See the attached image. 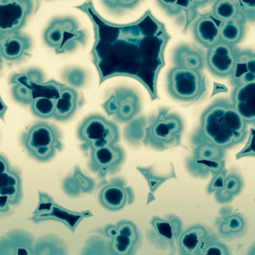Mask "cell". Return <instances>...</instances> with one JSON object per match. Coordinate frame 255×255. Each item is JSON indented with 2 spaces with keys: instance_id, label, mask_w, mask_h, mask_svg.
I'll return each mask as SVG.
<instances>
[{
  "instance_id": "cell-8",
  "label": "cell",
  "mask_w": 255,
  "mask_h": 255,
  "mask_svg": "<svg viewBox=\"0 0 255 255\" xmlns=\"http://www.w3.org/2000/svg\"><path fill=\"white\" fill-rule=\"evenodd\" d=\"M0 212L7 213L10 207L18 205L23 198L22 180L19 171L11 168L6 158L0 156Z\"/></svg>"
},
{
  "instance_id": "cell-15",
  "label": "cell",
  "mask_w": 255,
  "mask_h": 255,
  "mask_svg": "<svg viewBox=\"0 0 255 255\" xmlns=\"http://www.w3.org/2000/svg\"><path fill=\"white\" fill-rule=\"evenodd\" d=\"M31 48V40L20 32L0 33V57L5 62L22 59Z\"/></svg>"
},
{
  "instance_id": "cell-3",
  "label": "cell",
  "mask_w": 255,
  "mask_h": 255,
  "mask_svg": "<svg viewBox=\"0 0 255 255\" xmlns=\"http://www.w3.org/2000/svg\"><path fill=\"white\" fill-rule=\"evenodd\" d=\"M60 138V132L54 125L41 122L29 127L22 136V144L29 156L46 162L62 150Z\"/></svg>"
},
{
  "instance_id": "cell-18",
  "label": "cell",
  "mask_w": 255,
  "mask_h": 255,
  "mask_svg": "<svg viewBox=\"0 0 255 255\" xmlns=\"http://www.w3.org/2000/svg\"><path fill=\"white\" fill-rule=\"evenodd\" d=\"M10 84H22L29 87L33 92L34 98H47L56 100L59 98L62 89L65 87V85L58 83L55 80L49 82H32L29 80L24 74H17L13 75L10 80Z\"/></svg>"
},
{
  "instance_id": "cell-37",
  "label": "cell",
  "mask_w": 255,
  "mask_h": 255,
  "mask_svg": "<svg viewBox=\"0 0 255 255\" xmlns=\"http://www.w3.org/2000/svg\"><path fill=\"white\" fill-rule=\"evenodd\" d=\"M252 156L255 157V128H251L249 140L241 151L237 154V159Z\"/></svg>"
},
{
  "instance_id": "cell-46",
  "label": "cell",
  "mask_w": 255,
  "mask_h": 255,
  "mask_svg": "<svg viewBox=\"0 0 255 255\" xmlns=\"http://www.w3.org/2000/svg\"><path fill=\"white\" fill-rule=\"evenodd\" d=\"M94 255L93 254H90V255Z\"/></svg>"
},
{
  "instance_id": "cell-16",
  "label": "cell",
  "mask_w": 255,
  "mask_h": 255,
  "mask_svg": "<svg viewBox=\"0 0 255 255\" xmlns=\"http://www.w3.org/2000/svg\"><path fill=\"white\" fill-rule=\"evenodd\" d=\"M231 104L247 124L255 127V82L236 86Z\"/></svg>"
},
{
  "instance_id": "cell-25",
  "label": "cell",
  "mask_w": 255,
  "mask_h": 255,
  "mask_svg": "<svg viewBox=\"0 0 255 255\" xmlns=\"http://www.w3.org/2000/svg\"><path fill=\"white\" fill-rule=\"evenodd\" d=\"M152 225L162 237H165L171 243L176 242L177 244V241L183 231L181 221L176 216L168 219L153 218Z\"/></svg>"
},
{
  "instance_id": "cell-41",
  "label": "cell",
  "mask_w": 255,
  "mask_h": 255,
  "mask_svg": "<svg viewBox=\"0 0 255 255\" xmlns=\"http://www.w3.org/2000/svg\"><path fill=\"white\" fill-rule=\"evenodd\" d=\"M102 107L108 116H115L117 114L119 110V103L114 93L112 94L109 99L103 104Z\"/></svg>"
},
{
  "instance_id": "cell-22",
  "label": "cell",
  "mask_w": 255,
  "mask_h": 255,
  "mask_svg": "<svg viewBox=\"0 0 255 255\" xmlns=\"http://www.w3.org/2000/svg\"><path fill=\"white\" fill-rule=\"evenodd\" d=\"M218 234L224 240L232 241L243 237L247 231V222L239 213L222 217L216 223Z\"/></svg>"
},
{
  "instance_id": "cell-11",
  "label": "cell",
  "mask_w": 255,
  "mask_h": 255,
  "mask_svg": "<svg viewBox=\"0 0 255 255\" xmlns=\"http://www.w3.org/2000/svg\"><path fill=\"white\" fill-rule=\"evenodd\" d=\"M111 238L110 250L112 255H132L140 240L138 228L130 221H122L108 229Z\"/></svg>"
},
{
  "instance_id": "cell-44",
  "label": "cell",
  "mask_w": 255,
  "mask_h": 255,
  "mask_svg": "<svg viewBox=\"0 0 255 255\" xmlns=\"http://www.w3.org/2000/svg\"><path fill=\"white\" fill-rule=\"evenodd\" d=\"M0 102H1V110H0V116H1V119H3L4 114H5V112H6L7 107L4 104L3 101L2 100H0Z\"/></svg>"
},
{
  "instance_id": "cell-9",
  "label": "cell",
  "mask_w": 255,
  "mask_h": 255,
  "mask_svg": "<svg viewBox=\"0 0 255 255\" xmlns=\"http://www.w3.org/2000/svg\"><path fill=\"white\" fill-rule=\"evenodd\" d=\"M35 4L29 0L0 1V33L20 32L34 11Z\"/></svg>"
},
{
  "instance_id": "cell-23",
  "label": "cell",
  "mask_w": 255,
  "mask_h": 255,
  "mask_svg": "<svg viewBox=\"0 0 255 255\" xmlns=\"http://www.w3.org/2000/svg\"><path fill=\"white\" fill-rule=\"evenodd\" d=\"M173 61L177 68L201 71L206 65V56L198 49L183 45L175 50Z\"/></svg>"
},
{
  "instance_id": "cell-5",
  "label": "cell",
  "mask_w": 255,
  "mask_h": 255,
  "mask_svg": "<svg viewBox=\"0 0 255 255\" xmlns=\"http://www.w3.org/2000/svg\"><path fill=\"white\" fill-rule=\"evenodd\" d=\"M183 130V121L179 116L163 111L145 128L143 142L158 150L177 145Z\"/></svg>"
},
{
  "instance_id": "cell-2",
  "label": "cell",
  "mask_w": 255,
  "mask_h": 255,
  "mask_svg": "<svg viewBox=\"0 0 255 255\" xmlns=\"http://www.w3.org/2000/svg\"><path fill=\"white\" fill-rule=\"evenodd\" d=\"M230 104L225 100H219L204 112L201 118V135L204 138L201 141H208L226 150L245 139L225 125L224 114Z\"/></svg>"
},
{
  "instance_id": "cell-30",
  "label": "cell",
  "mask_w": 255,
  "mask_h": 255,
  "mask_svg": "<svg viewBox=\"0 0 255 255\" xmlns=\"http://www.w3.org/2000/svg\"><path fill=\"white\" fill-rule=\"evenodd\" d=\"M34 116L42 119H52L54 116L55 101L47 98H37L31 104Z\"/></svg>"
},
{
  "instance_id": "cell-21",
  "label": "cell",
  "mask_w": 255,
  "mask_h": 255,
  "mask_svg": "<svg viewBox=\"0 0 255 255\" xmlns=\"http://www.w3.org/2000/svg\"><path fill=\"white\" fill-rule=\"evenodd\" d=\"M78 92L71 87L65 86L59 98L55 101L53 119L59 122H66L73 117L78 108Z\"/></svg>"
},
{
  "instance_id": "cell-4",
  "label": "cell",
  "mask_w": 255,
  "mask_h": 255,
  "mask_svg": "<svg viewBox=\"0 0 255 255\" xmlns=\"http://www.w3.org/2000/svg\"><path fill=\"white\" fill-rule=\"evenodd\" d=\"M44 40L57 54L71 53L86 42V35L71 17L53 20L44 31Z\"/></svg>"
},
{
  "instance_id": "cell-29",
  "label": "cell",
  "mask_w": 255,
  "mask_h": 255,
  "mask_svg": "<svg viewBox=\"0 0 255 255\" xmlns=\"http://www.w3.org/2000/svg\"><path fill=\"white\" fill-rule=\"evenodd\" d=\"M246 73L255 74V53L248 50L240 51L237 58V67L231 77L232 83Z\"/></svg>"
},
{
  "instance_id": "cell-19",
  "label": "cell",
  "mask_w": 255,
  "mask_h": 255,
  "mask_svg": "<svg viewBox=\"0 0 255 255\" xmlns=\"http://www.w3.org/2000/svg\"><path fill=\"white\" fill-rule=\"evenodd\" d=\"M119 103V110L115 120L121 123L129 122L140 111V102L137 94L128 88H119L114 92Z\"/></svg>"
},
{
  "instance_id": "cell-33",
  "label": "cell",
  "mask_w": 255,
  "mask_h": 255,
  "mask_svg": "<svg viewBox=\"0 0 255 255\" xmlns=\"http://www.w3.org/2000/svg\"><path fill=\"white\" fill-rule=\"evenodd\" d=\"M200 255H231V252L230 248L216 235Z\"/></svg>"
},
{
  "instance_id": "cell-36",
  "label": "cell",
  "mask_w": 255,
  "mask_h": 255,
  "mask_svg": "<svg viewBox=\"0 0 255 255\" xmlns=\"http://www.w3.org/2000/svg\"><path fill=\"white\" fill-rule=\"evenodd\" d=\"M227 171L225 169L213 174L211 181L209 183L207 187V192L209 194L215 193L217 191L223 189L225 186V178L227 176Z\"/></svg>"
},
{
  "instance_id": "cell-45",
  "label": "cell",
  "mask_w": 255,
  "mask_h": 255,
  "mask_svg": "<svg viewBox=\"0 0 255 255\" xmlns=\"http://www.w3.org/2000/svg\"><path fill=\"white\" fill-rule=\"evenodd\" d=\"M246 255H255V242L250 246Z\"/></svg>"
},
{
  "instance_id": "cell-43",
  "label": "cell",
  "mask_w": 255,
  "mask_h": 255,
  "mask_svg": "<svg viewBox=\"0 0 255 255\" xmlns=\"http://www.w3.org/2000/svg\"><path fill=\"white\" fill-rule=\"evenodd\" d=\"M215 198H216V201L220 204H228L232 201L234 197L231 194L228 193L223 188V189L215 192Z\"/></svg>"
},
{
  "instance_id": "cell-35",
  "label": "cell",
  "mask_w": 255,
  "mask_h": 255,
  "mask_svg": "<svg viewBox=\"0 0 255 255\" xmlns=\"http://www.w3.org/2000/svg\"><path fill=\"white\" fill-rule=\"evenodd\" d=\"M197 1H177V5L182 11H185L186 14V26L189 24L191 20H193L196 17L197 8L200 4Z\"/></svg>"
},
{
  "instance_id": "cell-42",
  "label": "cell",
  "mask_w": 255,
  "mask_h": 255,
  "mask_svg": "<svg viewBox=\"0 0 255 255\" xmlns=\"http://www.w3.org/2000/svg\"><path fill=\"white\" fill-rule=\"evenodd\" d=\"M107 7L112 10L129 9L137 5V1H107Z\"/></svg>"
},
{
  "instance_id": "cell-6",
  "label": "cell",
  "mask_w": 255,
  "mask_h": 255,
  "mask_svg": "<svg viewBox=\"0 0 255 255\" xmlns=\"http://www.w3.org/2000/svg\"><path fill=\"white\" fill-rule=\"evenodd\" d=\"M79 138L88 150L114 145L120 140L119 127L100 115L86 118L79 127Z\"/></svg>"
},
{
  "instance_id": "cell-27",
  "label": "cell",
  "mask_w": 255,
  "mask_h": 255,
  "mask_svg": "<svg viewBox=\"0 0 255 255\" xmlns=\"http://www.w3.org/2000/svg\"><path fill=\"white\" fill-rule=\"evenodd\" d=\"M224 121L228 129L242 138H246L247 135V122L234 109L232 104H230L224 114Z\"/></svg>"
},
{
  "instance_id": "cell-7",
  "label": "cell",
  "mask_w": 255,
  "mask_h": 255,
  "mask_svg": "<svg viewBox=\"0 0 255 255\" xmlns=\"http://www.w3.org/2000/svg\"><path fill=\"white\" fill-rule=\"evenodd\" d=\"M168 89L175 99L185 102L193 101L204 92V77L201 71L175 67L168 73Z\"/></svg>"
},
{
  "instance_id": "cell-17",
  "label": "cell",
  "mask_w": 255,
  "mask_h": 255,
  "mask_svg": "<svg viewBox=\"0 0 255 255\" xmlns=\"http://www.w3.org/2000/svg\"><path fill=\"white\" fill-rule=\"evenodd\" d=\"M222 22L208 14L198 17L193 25V35L198 44L211 48L221 41L220 26Z\"/></svg>"
},
{
  "instance_id": "cell-34",
  "label": "cell",
  "mask_w": 255,
  "mask_h": 255,
  "mask_svg": "<svg viewBox=\"0 0 255 255\" xmlns=\"http://www.w3.org/2000/svg\"><path fill=\"white\" fill-rule=\"evenodd\" d=\"M224 189L231 194L233 197L241 193L243 189V180L239 174L236 173L228 174L225 178Z\"/></svg>"
},
{
  "instance_id": "cell-26",
  "label": "cell",
  "mask_w": 255,
  "mask_h": 255,
  "mask_svg": "<svg viewBox=\"0 0 255 255\" xmlns=\"http://www.w3.org/2000/svg\"><path fill=\"white\" fill-rule=\"evenodd\" d=\"M240 13L239 1L219 0L212 7L211 14L213 17L222 22L237 18Z\"/></svg>"
},
{
  "instance_id": "cell-39",
  "label": "cell",
  "mask_w": 255,
  "mask_h": 255,
  "mask_svg": "<svg viewBox=\"0 0 255 255\" xmlns=\"http://www.w3.org/2000/svg\"><path fill=\"white\" fill-rule=\"evenodd\" d=\"M65 80L68 83L76 87H80L84 84L86 80V75L85 73L81 70H71L66 73V76H65Z\"/></svg>"
},
{
  "instance_id": "cell-12",
  "label": "cell",
  "mask_w": 255,
  "mask_h": 255,
  "mask_svg": "<svg viewBox=\"0 0 255 255\" xmlns=\"http://www.w3.org/2000/svg\"><path fill=\"white\" fill-rule=\"evenodd\" d=\"M84 216L83 213L70 211L63 208L47 194L40 193L39 204L34 212L32 219L36 222L54 219L68 225L72 230L77 227Z\"/></svg>"
},
{
  "instance_id": "cell-38",
  "label": "cell",
  "mask_w": 255,
  "mask_h": 255,
  "mask_svg": "<svg viewBox=\"0 0 255 255\" xmlns=\"http://www.w3.org/2000/svg\"><path fill=\"white\" fill-rule=\"evenodd\" d=\"M240 12L243 14L246 20L255 21V0L248 1L242 0L239 1Z\"/></svg>"
},
{
  "instance_id": "cell-1",
  "label": "cell",
  "mask_w": 255,
  "mask_h": 255,
  "mask_svg": "<svg viewBox=\"0 0 255 255\" xmlns=\"http://www.w3.org/2000/svg\"><path fill=\"white\" fill-rule=\"evenodd\" d=\"M92 20L95 30L92 61L100 81L130 77L157 98L158 76L165 65L164 52L170 39L163 23L147 11L139 20L116 25L104 20L91 3L80 7Z\"/></svg>"
},
{
  "instance_id": "cell-28",
  "label": "cell",
  "mask_w": 255,
  "mask_h": 255,
  "mask_svg": "<svg viewBox=\"0 0 255 255\" xmlns=\"http://www.w3.org/2000/svg\"><path fill=\"white\" fill-rule=\"evenodd\" d=\"M225 150L208 141H201L195 147L194 159L200 160L222 161L225 157Z\"/></svg>"
},
{
  "instance_id": "cell-24",
  "label": "cell",
  "mask_w": 255,
  "mask_h": 255,
  "mask_svg": "<svg viewBox=\"0 0 255 255\" xmlns=\"http://www.w3.org/2000/svg\"><path fill=\"white\" fill-rule=\"evenodd\" d=\"M246 19L240 12L237 18L222 22L220 26L221 41L235 46L243 39Z\"/></svg>"
},
{
  "instance_id": "cell-31",
  "label": "cell",
  "mask_w": 255,
  "mask_h": 255,
  "mask_svg": "<svg viewBox=\"0 0 255 255\" xmlns=\"http://www.w3.org/2000/svg\"><path fill=\"white\" fill-rule=\"evenodd\" d=\"M192 165L195 168H192L194 174L198 175H205L209 173L215 174L225 168V161H214V160H200V159H193Z\"/></svg>"
},
{
  "instance_id": "cell-20",
  "label": "cell",
  "mask_w": 255,
  "mask_h": 255,
  "mask_svg": "<svg viewBox=\"0 0 255 255\" xmlns=\"http://www.w3.org/2000/svg\"><path fill=\"white\" fill-rule=\"evenodd\" d=\"M98 200L102 207L110 211L123 209L129 201L128 189L116 183H109L101 188Z\"/></svg>"
},
{
  "instance_id": "cell-40",
  "label": "cell",
  "mask_w": 255,
  "mask_h": 255,
  "mask_svg": "<svg viewBox=\"0 0 255 255\" xmlns=\"http://www.w3.org/2000/svg\"><path fill=\"white\" fill-rule=\"evenodd\" d=\"M51 245L49 243V246H47L46 244H40L33 255H64L63 249L61 246L53 248L51 247Z\"/></svg>"
},
{
  "instance_id": "cell-32",
  "label": "cell",
  "mask_w": 255,
  "mask_h": 255,
  "mask_svg": "<svg viewBox=\"0 0 255 255\" xmlns=\"http://www.w3.org/2000/svg\"><path fill=\"white\" fill-rule=\"evenodd\" d=\"M11 94L13 98L23 105H31L35 100L32 91L24 85H14L11 89Z\"/></svg>"
},
{
  "instance_id": "cell-14",
  "label": "cell",
  "mask_w": 255,
  "mask_h": 255,
  "mask_svg": "<svg viewBox=\"0 0 255 255\" xmlns=\"http://www.w3.org/2000/svg\"><path fill=\"white\" fill-rule=\"evenodd\" d=\"M89 155L90 168L101 175L119 168L125 157L123 149L116 144L89 150Z\"/></svg>"
},
{
  "instance_id": "cell-10",
  "label": "cell",
  "mask_w": 255,
  "mask_h": 255,
  "mask_svg": "<svg viewBox=\"0 0 255 255\" xmlns=\"http://www.w3.org/2000/svg\"><path fill=\"white\" fill-rule=\"evenodd\" d=\"M239 53L236 46L219 41L207 50L206 64L214 75L231 77L237 67Z\"/></svg>"
},
{
  "instance_id": "cell-13",
  "label": "cell",
  "mask_w": 255,
  "mask_h": 255,
  "mask_svg": "<svg viewBox=\"0 0 255 255\" xmlns=\"http://www.w3.org/2000/svg\"><path fill=\"white\" fill-rule=\"evenodd\" d=\"M207 227L194 225L182 232L177 247L178 255H200L216 236Z\"/></svg>"
}]
</instances>
